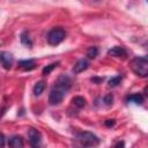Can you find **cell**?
<instances>
[{
	"label": "cell",
	"instance_id": "cell-1",
	"mask_svg": "<svg viewBox=\"0 0 148 148\" xmlns=\"http://www.w3.org/2000/svg\"><path fill=\"white\" fill-rule=\"evenodd\" d=\"M130 67L135 75L141 76V77H146L148 74V59H147V57L143 56V57L133 58L131 64H130Z\"/></svg>",
	"mask_w": 148,
	"mask_h": 148
},
{
	"label": "cell",
	"instance_id": "cell-2",
	"mask_svg": "<svg viewBox=\"0 0 148 148\" xmlns=\"http://www.w3.org/2000/svg\"><path fill=\"white\" fill-rule=\"evenodd\" d=\"M77 142L83 147H94L99 143V139L91 132H80L76 134Z\"/></svg>",
	"mask_w": 148,
	"mask_h": 148
},
{
	"label": "cell",
	"instance_id": "cell-3",
	"mask_svg": "<svg viewBox=\"0 0 148 148\" xmlns=\"http://www.w3.org/2000/svg\"><path fill=\"white\" fill-rule=\"evenodd\" d=\"M66 37V32L62 28H53L47 34V43L50 45H58L60 44Z\"/></svg>",
	"mask_w": 148,
	"mask_h": 148
},
{
	"label": "cell",
	"instance_id": "cell-4",
	"mask_svg": "<svg viewBox=\"0 0 148 148\" xmlns=\"http://www.w3.org/2000/svg\"><path fill=\"white\" fill-rule=\"evenodd\" d=\"M65 92H66L65 90H62V89H60V88H58V87L54 86V88L51 90V92L49 95V103L51 105H58V104H60L61 101H62V98H64V96H65Z\"/></svg>",
	"mask_w": 148,
	"mask_h": 148
},
{
	"label": "cell",
	"instance_id": "cell-5",
	"mask_svg": "<svg viewBox=\"0 0 148 148\" xmlns=\"http://www.w3.org/2000/svg\"><path fill=\"white\" fill-rule=\"evenodd\" d=\"M28 138H29V142L32 147H38L42 142V134L36 128H30L28 131Z\"/></svg>",
	"mask_w": 148,
	"mask_h": 148
},
{
	"label": "cell",
	"instance_id": "cell-6",
	"mask_svg": "<svg viewBox=\"0 0 148 148\" xmlns=\"http://www.w3.org/2000/svg\"><path fill=\"white\" fill-rule=\"evenodd\" d=\"M13 62H14V58H13L12 53L6 52V51L0 53V64L2 65V67L5 69H10Z\"/></svg>",
	"mask_w": 148,
	"mask_h": 148
},
{
	"label": "cell",
	"instance_id": "cell-7",
	"mask_svg": "<svg viewBox=\"0 0 148 148\" xmlns=\"http://www.w3.org/2000/svg\"><path fill=\"white\" fill-rule=\"evenodd\" d=\"M71 84H72L71 79L67 75H60L58 77L57 82H56V87H58V88H60V89H62L65 91H67L71 88Z\"/></svg>",
	"mask_w": 148,
	"mask_h": 148
},
{
	"label": "cell",
	"instance_id": "cell-8",
	"mask_svg": "<svg viewBox=\"0 0 148 148\" xmlns=\"http://www.w3.org/2000/svg\"><path fill=\"white\" fill-rule=\"evenodd\" d=\"M88 67H89V61L87 59H80L75 62V65L73 67V72L75 74H79V73H82L83 71H86Z\"/></svg>",
	"mask_w": 148,
	"mask_h": 148
},
{
	"label": "cell",
	"instance_id": "cell-9",
	"mask_svg": "<svg viewBox=\"0 0 148 148\" xmlns=\"http://www.w3.org/2000/svg\"><path fill=\"white\" fill-rule=\"evenodd\" d=\"M108 54L111 56V57H123V58H125L126 54H127V52L121 46H113V47H111L108 51Z\"/></svg>",
	"mask_w": 148,
	"mask_h": 148
},
{
	"label": "cell",
	"instance_id": "cell-10",
	"mask_svg": "<svg viewBox=\"0 0 148 148\" xmlns=\"http://www.w3.org/2000/svg\"><path fill=\"white\" fill-rule=\"evenodd\" d=\"M8 146L12 148H22L23 147V140L18 135H13L8 139Z\"/></svg>",
	"mask_w": 148,
	"mask_h": 148
},
{
	"label": "cell",
	"instance_id": "cell-11",
	"mask_svg": "<svg viewBox=\"0 0 148 148\" xmlns=\"http://www.w3.org/2000/svg\"><path fill=\"white\" fill-rule=\"evenodd\" d=\"M18 66L25 71H31L35 68L36 62L34 59H24V60H20L18 61Z\"/></svg>",
	"mask_w": 148,
	"mask_h": 148
},
{
	"label": "cell",
	"instance_id": "cell-12",
	"mask_svg": "<svg viewBox=\"0 0 148 148\" xmlns=\"http://www.w3.org/2000/svg\"><path fill=\"white\" fill-rule=\"evenodd\" d=\"M127 103H134L136 105H141L143 103V96L141 94H132L126 97Z\"/></svg>",
	"mask_w": 148,
	"mask_h": 148
},
{
	"label": "cell",
	"instance_id": "cell-13",
	"mask_svg": "<svg viewBox=\"0 0 148 148\" xmlns=\"http://www.w3.org/2000/svg\"><path fill=\"white\" fill-rule=\"evenodd\" d=\"M20 39H21L22 45H24L25 47H29V49H31V47H32V40H31V38H30V36H29V32H28V31H23V32L21 34Z\"/></svg>",
	"mask_w": 148,
	"mask_h": 148
},
{
	"label": "cell",
	"instance_id": "cell-14",
	"mask_svg": "<svg viewBox=\"0 0 148 148\" xmlns=\"http://www.w3.org/2000/svg\"><path fill=\"white\" fill-rule=\"evenodd\" d=\"M45 88H46V83H45L44 81H38V82L34 86L32 92H34L35 96H39V95H42V92L45 90Z\"/></svg>",
	"mask_w": 148,
	"mask_h": 148
},
{
	"label": "cell",
	"instance_id": "cell-15",
	"mask_svg": "<svg viewBox=\"0 0 148 148\" xmlns=\"http://www.w3.org/2000/svg\"><path fill=\"white\" fill-rule=\"evenodd\" d=\"M72 103H73V105H75L77 109H82V108H84L86 104H87L86 98L82 97V96H75V97L72 99Z\"/></svg>",
	"mask_w": 148,
	"mask_h": 148
},
{
	"label": "cell",
	"instance_id": "cell-16",
	"mask_svg": "<svg viewBox=\"0 0 148 148\" xmlns=\"http://www.w3.org/2000/svg\"><path fill=\"white\" fill-rule=\"evenodd\" d=\"M98 54V49L96 46H90L88 50H87V57L89 59H95Z\"/></svg>",
	"mask_w": 148,
	"mask_h": 148
},
{
	"label": "cell",
	"instance_id": "cell-17",
	"mask_svg": "<svg viewBox=\"0 0 148 148\" xmlns=\"http://www.w3.org/2000/svg\"><path fill=\"white\" fill-rule=\"evenodd\" d=\"M121 80H123L121 75L113 76V77H111V79L109 80V86H110V87H117V86H118V84L121 82Z\"/></svg>",
	"mask_w": 148,
	"mask_h": 148
},
{
	"label": "cell",
	"instance_id": "cell-18",
	"mask_svg": "<svg viewBox=\"0 0 148 148\" xmlns=\"http://www.w3.org/2000/svg\"><path fill=\"white\" fill-rule=\"evenodd\" d=\"M58 64H59V62H53V64H50V65H47L46 67H44V68H43V74H44V75H49V74L58 66Z\"/></svg>",
	"mask_w": 148,
	"mask_h": 148
},
{
	"label": "cell",
	"instance_id": "cell-19",
	"mask_svg": "<svg viewBox=\"0 0 148 148\" xmlns=\"http://www.w3.org/2000/svg\"><path fill=\"white\" fill-rule=\"evenodd\" d=\"M103 102H104V104H106V105H111L112 102H113V95H112V94H108L106 96H104Z\"/></svg>",
	"mask_w": 148,
	"mask_h": 148
},
{
	"label": "cell",
	"instance_id": "cell-20",
	"mask_svg": "<svg viewBox=\"0 0 148 148\" xmlns=\"http://www.w3.org/2000/svg\"><path fill=\"white\" fill-rule=\"evenodd\" d=\"M114 124H116L114 119H108V120L105 121V126H108V127H112Z\"/></svg>",
	"mask_w": 148,
	"mask_h": 148
},
{
	"label": "cell",
	"instance_id": "cell-21",
	"mask_svg": "<svg viewBox=\"0 0 148 148\" xmlns=\"http://www.w3.org/2000/svg\"><path fill=\"white\" fill-rule=\"evenodd\" d=\"M5 146V136L2 133H0V147H3Z\"/></svg>",
	"mask_w": 148,
	"mask_h": 148
},
{
	"label": "cell",
	"instance_id": "cell-22",
	"mask_svg": "<svg viewBox=\"0 0 148 148\" xmlns=\"http://www.w3.org/2000/svg\"><path fill=\"white\" fill-rule=\"evenodd\" d=\"M116 146H117V147H118V146H124V142H118Z\"/></svg>",
	"mask_w": 148,
	"mask_h": 148
}]
</instances>
